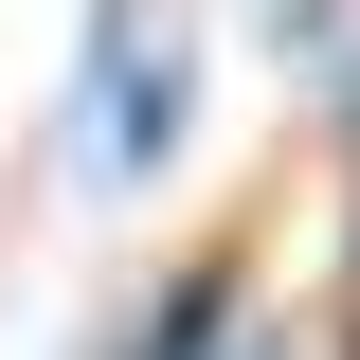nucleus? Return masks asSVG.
Segmentation results:
<instances>
[{
  "label": "nucleus",
  "instance_id": "nucleus-1",
  "mask_svg": "<svg viewBox=\"0 0 360 360\" xmlns=\"http://www.w3.org/2000/svg\"><path fill=\"white\" fill-rule=\"evenodd\" d=\"M217 307H234V288H217V270H198V288H180V307L144 324V360H217Z\"/></svg>",
  "mask_w": 360,
  "mask_h": 360
}]
</instances>
